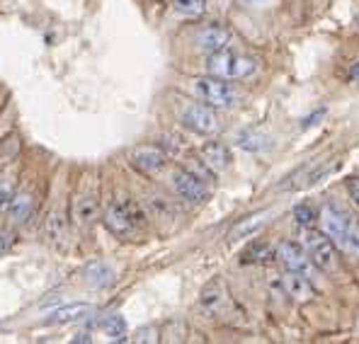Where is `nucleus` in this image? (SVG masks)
<instances>
[{"label":"nucleus","instance_id":"obj_21","mask_svg":"<svg viewBox=\"0 0 359 344\" xmlns=\"http://www.w3.org/2000/svg\"><path fill=\"white\" fill-rule=\"evenodd\" d=\"M238 146L243 148V151H250V153H260V151H267L269 146H272V141H269V136L260 134V131H241L238 134Z\"/></svg>","mask_w":359,"mask_h":344},{"label":"nucleus","instance_id":"obj_13","mask_svg":"<svg viewBox=\"0 0 359 344\" xmlns=\"http://www.w3.org/2000/svg\"><path fill=\"white\" fill-rule=\"evenodd\" d=\"M83 279H86V284L90 289H107L114 284L117 274H114V269L109 267L107 262L95 259V262H90L88 267L83 269Z\"/></svg>","mask_w":359,"mask_h":344},{"label":"nucleus","instance_id":"obj_30","mask_svg":"<svg viewBox=\"0 0 359 344\" xmlns=\"http://www.w3.org/2000/svg\"><path fill=\"white\" fill-rule=\"evenodd\" d=\"M134 340L136 342H156L158 340V330H156V327H144V330L136 332Z\"/></svg>","mask_w":359,"mask_h":344},{"label":"nucleus","instance_id":"obj_14","mask_svg":"<svg viewBox=\"0 0 359 344\" xmlns=\"http://www.w3.org/2000/svg\"><path fill=\"white\" fill-rule=\"evenodd\" d=\"M226 303H229V296H226V291L219 282H211L209 287L202 291V296H199V308L211 317L224 313Z\"/></svg>","mask_w":359,"mask_h":344},{"label":"nucleus","instance_id":"obj_9","mask_svg":"<svg viewBox=\"0 0 359 344\" xmlns=\"http://www.w3.org/2000/svg\"><path fill=\"white\" fill-rule=\"evenodd\" d=\"M320 223H323L325 235H330L332 240L340 245V242L347 238L350 228L355 226V219H350L345 211L335 209V206H325L323 214H320Z\"/></svg>","mask_w":359,"mask_h":344},{"label":"nucleus","instance_id":"obj_19","mask_svg":"<svg viewBox=\"0 0 359 344\" xmlns=\"http://www.w3.org/2000/svg\"><path fill=\"white\" fill-rule=\"evenodd\" d=\"M32 211H34V201H32L27 192H20V194H15L13 201H10L8 219L13 221V223H25V221L32 216Z\"/></svg>","mask_w":359,"mask_h":344},{"label":"nucleus","instance_id":"obj_24","mask_svg":"<svg viewBox=\"0 0 359 344\" xmlns=\"http://www.w3.org/2000/svg\"><path fill=\"white\" fill-rule=\"evenodd\" d=\"M170 5L177 15H184V18H199L207 8L204 0H170Z\"/></svg>","mask_w":359,"mask_h":344},{"label":"nucleus","instance_id":"obj_33","mask_svg":"<svg viewBox=\"0 0 359 344\" xmlns=\"http://www.w3.org/2000/svg\"><path fill=\"white\" fill-rule=\"evenodd\" d=\"M350 76L355 78V81L359 78V63H355V66H352V73H350Z\"/></svg>","mask_w":359,"mask_h":344},{"label":"nucleus","instance_id":"obj_17","mask_svg":"<svg viewBox=\"0 0 359 344\" xmlns=\"http://www.w3.org/2000/svg\"><path fill=\"white\" fill-rule=\"evenodd\" d=\"M199 153H202V160L207 163L214 172L226 170V167L231 165V151L224 144H207V146H202Z\"/></svg>","mask_w":359,"mask_h":344},{"label":"nucleus","instance_id":"obj_22","mask_svg":"<svg viewBox=\"0 0 359 344\" xmlns=\"http://www.w3.org/2000/svg\"><path fill=\"white\" fill-rule=\"evenodd\" d=\"M100 327L104 330V335L109 337V340L114 342H124L126 340V322L121 315H109L104 317L102 322H100Z\"/></svg>","mask_w":359,"mask_h":344},{"label":"nucleus","instance_id":"obj_6","mask_svg":"<svg viewBox=\"0 0 359 344\" xmlns=\"http://www.w3.org/2000/svg\"><path fill=\"white\" fill-rule=\"evenodd\" d=\"M172 187H175L180 197L184 201H192V204H202L209 197L207 182L199 179L197 174H192L187 167H180V170L172 172Z\"/></svg>","mask_w":359,"mask_h":344},{"label":"nucleus","instance_id":"obj_34","mask_svg":"<svg viewBox=\"0 0 359 344\" xmlns=\"http://www.w3.org/2000/svg\"><path fill=\"white\" fill-rule=\"evenodd\" d=\"M248 3H262V0H248Z\"/></svg>","mask_w":359,"mask_h":344},{"label":"nucleus","instance_id":"obj_26","mask_svg":"<svg viewBox=\"0 0 359 344\" xmlns=\"http://www.w3.org/2000/svg\"><path fill=\"white\" fill-rule=\"evenodd\" d=\"M294 221H297L299 226H304V228H311V226L318 221V214H316L311 206H297V209H294Z\"/></svg>","mask_w":359,"mask_h":344},{"label":"nucleus","instance_id":"obj_18","mask_svg":"<svg viewBox=\"0 0 359 344\" xmlns=\"http://www.w3.org/2000/svg\"><path fill=\"white\" fill-rule=\"evenodd\" d=\"M66 231H68L66 214H63L61 209L49 211V216H46V221H44V235H46V240L61 242L63 238H66Z\"/></svg>","mask_w":359,"mask_h":344},{"label":"nucleus","instance_id":"obj_10","mask_svg":"<svg viewBox=\"0 0 359 344\" xmlns=\"http://www.w3.org/2000/svg\"><path fill=\"white\" fill-rule=\"evenodd\" d=\"M100 219V197L95 192H83L73 199L71 206V221L76 226H93Z\"/></svg>","mask_w":359,"mask_h":344},{"label":"nucleus","instance_id":"obj_20","mask_svg":"<svg viewBox=\"0 0 359 344\" xmlns=\"http://www.w3.org/2000/svg\"><path fill=\"white\" fill-rule=\"evenodd\" d=\"M267 211H262V214H252V216H248L245 221H241V223H236L233 226V231H231V240H245V238H250L252 233H255L257 228H260L262 223H265V219H267Z\"/></svg>","mask_w":359,"mask_h":344},{"label":"nucleus","instance_id":"obj_16","mask_svg":"<svg viewBox=\"0 0 359 344\" xmlns=\"http://www.w3.org/2000/svg\"><path fill=\"white\" fill-rule=\"evenodd\" d=\"M277 259V250H274L269 242L265 240H255L241 252V264H265Z\"/></svg>","mask_w":359,"mask_h":344},{"label":"nucleus","instance_id":"obj_28","mask_svg":"<svg viewBox=\"0 0 359 344\" xmlns=\"http://www.w3.org/2000/svg\"><path fill=\"white\" fill-rule=\"evenodd\" d=\"M15 197V189L10 182H0V219H3L5 214H8L10 209V201Z\"/></svg>","mask_w":359,"mask_h":344},{"label":"nucleus","instance_id":"obj_11","mask_svg":"<svg viewBox=\"0 0 359 344\" xmlns=\"http://www.w3.org/2000/svg\"><path fill=\"white\" fill-rule=\"evenodd\" d=\"M282 284H284V294L292 296V298L299 301V303H309V301L316 296V289H313V284H311L309 274L289 272L282 277Z\"/></svg>","mask_w":359,"mask_h":344},{"label":"nucleus","instance_id":"obj_27","mask_svg":"<svg viewBox=\"0 0 359 344\" xmlns=\"http://www.w3.org/2000/svg\"><path fill=\"white\" fill-rule=\"evenodd\" d=\"M187 170L197 174L199 179H204V182H214V170L204 160H187Z\"/></svg>","mask_w":359,"mask_h":344},{"label":"nucleus","instance_id":"obj_32","mask_svg":"<svg viewBox=\"0 0 359 344\" xmlns=\"http://www.w3.org/2000/svg\"><path fill=\"white\" fill-rule=\"evenodd\" d=\"M73 342H93V337L86 335V332H81V335H76V340Z\"/></svg>","mask_w":359,"mask_h":344},{"label":"nucleus","instance_id":"obj_3","mask_svg":"<svg viewBox=\"0 0 359 344\" xmlns=\"http://www.w3.org/2000/svg\"><path fill=\"white\" fill-rule=\"evenodd\" d=\"M102 223L107 231L117 238H131L136 231L144 226V211L134 204V201H121V204H112L102 216Z\"/></svg>","mask_w":359,"mask_h":344},{"label":"nucleus","instance_id":"obj_25","mask_svg":"<svg viewBox=\"0 0 359 344\" xmlns=\"http://www.w3.org/2000/svg\"><path fill=\"white\" fill-rule=\"evenodd\" d=\"M340 247H342V250H345L350 257L359 259V223H357V221H355V226L350 228V233H347L345 240L340 242Z\"/></svg>","mask_w":359,"mask_h":344},{"label":"nucleus","instance_id":"obj_8","mask_svg":"<svg viewBox=\"0 0 359 344\" xmlns=\"http://www.w3.org/2000/svg\"><path fill=\"white\" fill-rule=\"evenodd\" d=\"M131 163L139 172L144 174H158L165 170L168 165V153L158 146H144V148H136L134 156H131Z\"/></svg>","mask_w":359,"mask_h":344},{"label":"nucleus","instance_id":"obj_1","mask_svg":"<svg viewBox=\"0 0 359 344\" xmlns=\"http://www.w3.org/2000/svg\"><path fill=\"white\" fill-rule=\"evenodd\" d=\"M207 71L209 76L224 78V81H243V78H250L257 71V63L250 56L236 54L231 49H221L216 54H209Z\"/></svg>","mask_w":359,"mask_h":344},{"label":"nucleus","instance_id":"obj_2","mask_svg":"<svg viewBox=\"0 0 359 344\" xmlns=\"http://www.w3.org/2000/svg\"><path fill=\"white\" fill-rule=\"evenodd\" d=\"M192 90L202 102H207L209 107H219V109H233L241 102V95L233 85H229V81L224 78H197L192 83Z\"/></svg>","mask_w":359,"mask_h":344},{"label":"nucleus","instance_id":"obj_31","mask_svg":"<svg viewBox=\"0 0 359 344\" xmlns=\"http://www.w3.org/2000/svg\"><path fill=\"white\" fill-rule=\"evenodd\" d=\"M347 192H350V197L359 204V177H350V179H347Z\"/></svg>","mask_w":359,"mask_h":344},{"label":"nucleus","instance_id":"obj_23","mask_svg":"<svg viewBox=\"0 0 359 344\" xmlns=\"http://www.w3.org/2000/svg\"><path fill=\"white\" fill-rule=\"evenodd\" d=\"M144 206L151 211V216H156L158 221H170L172 216H175V209H172V204L168 199H163V197H149Z\"/></svg>","mask_w":359,"mask_h":344},{"label":"nucleus","instance_id":"obj_4","mask_svg":"<svg viewBox=\"0 0 359 344\" xmlns=\"http://www.w3.org/2000/svg\"><path fill=\"white\" fill-rule=\"evenodd\" d=\"M304 247H306V252H309L311 262L318 269H323V272H337L340 259H337V250L328 240V235H323V233H318V231H306Z\"/></svg>","mask_w":359,"mask_h":344},{"label":"nucleus","instance_id":"obj_7","mask_svg":"<svg viewBox=\"0 0 359 344\" xmlns=\"http://www.w3.org/2000/svg\"><path fill=\"white\" fill-rule=\"evenodd\" d=\"M277 259L289 272L309 274V269H311V257H309V252H306L304 242L284 240L282 245L277 247Z\"/></svg>","mask_w":359,"mask_h":344},{"label":"nucleus","instance_id":"obj_5","mask_svg":"<svg viewBox=\"0 0 359 344\" xmlns=\"http://www.w3.org/2000/svg\"><path fill=\"white\" fill-rule=\"evenodd\" d=\"M182 124L187 126L189 131H194V134L211 136L219 131V116H216L214 107H209L207 102L189 104V107L182 112Z\"/></svg>","mask_w":359,"mask_h":344},{"label":"nucleus","instance_id":"obj_29","mask_svg":"<svg viewBox=\"0 0 359 344\" xmlns=\"http://www.w3.org/2000/svg\"><path fill=\"white\" fill-rule=\"evenodd\" d=\"M163 144H161V148L165 153H180L182 151V139L180 136H172V134H168V136H163Z\"/></svg>","mask_w":359,"mask_h":344},{"label":"nucleus","instance_id":"obj_12","mask_svg":"<svg viewBox=\"0 0 359 344\" xmlns=\"http://www.w3.org/2000/svg\"><path fill=\"white\" fill-rule=\"evenodd\" d=\"M231 41V32L226 27H221V25H207V27H202L197 32V44L202 51H207V54H216V51L226 49Z\"/></svg>","mask_w":359,"mask_h":344},{"label":"nucleus","instance_id":"obj_15","mask_svg":"<svg viewBox=\"0 0 359 344\" xmlns=\"http://www.w3.org/2000/svg\"><path fill=\"white\" fill-rule=\"evenodd\" d=\"M90 303H68V305H61L56 308L54 313L46 317L49 325H68V322H76V320H83V317L90 315Z\"/></svg>","mask_w":359,"mask_h":344}]
</instances>
